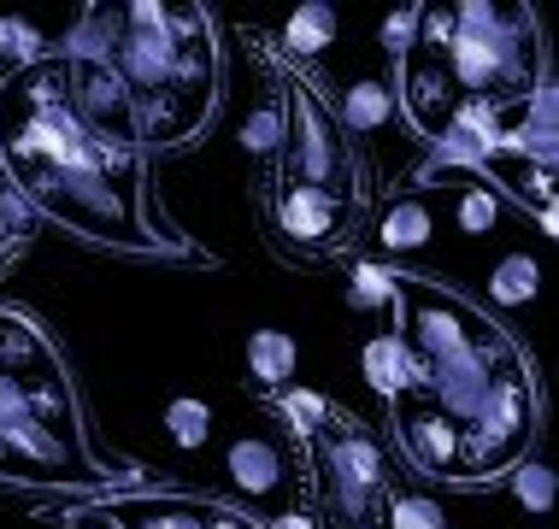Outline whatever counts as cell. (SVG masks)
<instances>
[{"instance_id":"1","label":"cell","mask_w":559,"mask_h":529,"mask_svg":"<svg viewBox=\"0 0 559 529\" xmlns=\"http://www.w3.org/2000/svg\"><path fill=\"white\" fill-rule=\"evenodd\" d=\"M0 177L36 218L135 260L206 253L165 224L124 88L95 48L88 12L59 48L0 71Z\"/></svg>"},{"instance_id":"2","label":"cell","mask_w":559,"mask_h":529,"mask_svg":"<svg viewBox=\"0 0 559 529\" xmlns=\"http://www.w3.org/2000/svg\"><path fill=\"white\" fill-rule=\"evenodd\" d=\"M395 317L406 388L389 400V435L401 459L448 489L512 477L542 435V383L524 341L425 270H395Z\"/></svg>"},{"instance_id":"3","label":"cell","mask_w":559,"mask_h":529,"mask_svg":"<svg viewBox=\"0 0 559 529\" xmlns=\"http://www.w3.org/2000/svg\"><path fill=\"white\" fill-rule=\"evenodd\" d=\"M548 88V48L524 0H448L425 7L395 59V100L436 165L472 171L477 154L507 142Z\"/></svg>"},{"instance_id":"4","label":"cell","mask_w":559,"mask_h":529,"mask_svg":"<svg viewBox=\"0 0 559 529\" xmlns=\"http://www.w3.org/2000/svg\"><path fill=\"white\" fill-rule=\"evenodd\" d=\"M248 48L265 65L271 100H277V147L253 177V201H260L271 248L307 265L347 260L371 224V194H377L366 147L342 130L324 88L295 59L277 53V41L248 29Z\"/></svg>"},{"instance_id":"5","label":"cell","mask_w":559,"mask_h":529,"mask_svg":"<svg viewBox=\"0 0 559 529\" xmlns=\"http://www.w3.org/2000/svg\"><path fill=\"white\" fill-rule=\"evenodd\" d=\"M0 482L59 501H107L147 489V471L95 447L53 329L7 300H0Z\"/></svg>"},{"instance_id":"6","label":"cell","mask_w":559,"mask_h":529,"mask_svg":"<svg viewBox=\"0 0 559 529\" xmlns=\"http://www.w3.org/2000/svg\"><path fill=\"white\" fill-rule=\"evenodd\" d=\"M88 24L147 154H177L201 142L224 95L213 12L194 0H124V7H88Z\"/></svg>"},{"instance_id":"7","label":"cell","mask_w":559,"mask_h":529,"mask_svg":"<svg viewBox=\"0 0 559 529\" xmlns=\"http://www.w3.org/2000/svg\"><path fill=\"white\" fill-rule=\"evenodd\" d=\"M300 494H307L300 512L312 518V529H389L401 489L383 435L347 406H330L300 435Z\"/></svg>"},{"instance_id":"8","label":"cell","mask_w":559,"mask_h":529,"mask_svg":"<svg viewBox=\"0 0 559 529\" xmlns=\"http://www.w3.org/2000/svg\"><path fill=\"white\" fill-rule=\"evenodd\" d=\"M41 518H59L66 529H265L253 512H241L230 501L154 489V482L130 494H107V501H83L71 512H41Z\"/></svg>"},{"instance_id":"9","label":"cell","mask_w":559,"mask_h":529,"mask_svg":"<svg viewBox=\"0 0 559 529\" xmlns=\"http://www.w3.org/2000/svg\"><path fill=\"white\" fill-rule=\"evenodd\" d=\"M472 177H483L489 189L501 183L519 206H531L542 236L559 230V212H554V83L536 95L531 118L507 142H495L489 154L472 159Z\"/></svg>"},{"instance_id":"10","label":"cell","mask_w":559,"mask_h":529,"mask_svg":"<svg viewBox=\"0 0 559 529\" xmlns=\"http://www.w3.org/2000/svg\"><path fill=\"white\" fill-rule=\"evenodd\" d=\"M295 365H300V347L289 329H253L248 336V388H260L265 400L295 388Z\"/></svg>"},{"instance_id":"11","label":"cell","mask_w":559,"mask_h":529,"mask_svg":"<svg viewBox=\"0 0 559 529\" xmlns=\"http://www.w3.org/2000/svg\"><path fill=\"white\" fill-rule=\"evenodd\" d=\"M230 477L241 482V501H277L283 494V477H289V465H283V453L260 442V435H248V442L230 447Z\"/></svg>"},{"instance_id":"12","label":"cell","mask_w":559,"mask_h":529,"mask_svg":"<svg viewBox=\"0 0 559 529\" xmlns=\"http://www.w3.org/2000/svg\"><path fill=\"white\" fill-rule=\"evenodd\" d=\"M430 230H436V212H430L425 194H413V189L395 194V201L383 206V224H377V236H383V248H389V253H413V248H425Z\"/></svg>"},{"instance_id":"13","label":"cell","mask_w":559,"mask_h":529,"mask_svg":"<svg viewBox=\"0 0 559 529\" xmlns=\"http://www.w3.org/2000/svg\"><path fill=\"white\" fill-rule=\"evenodd\" d=\"M277 41V53L283 59H312V53H324L330 41H336V7H324V0H307L300 12H289V24H283V36H271Z\"/></svg>"},{"instance_id":"14","label":"cell","mask_w":559,"mask_h":529,"mask_svg":"<svg viewBox=\"0 0 559 529\" xmlns=\"http://www.w3.org/2000/svg\"><path fill=\"white\" fill-rule=\"evenodd\" d=\"M453 171H460V165H453ZM448 194H453V230H465V236H489L495 230V218H501V194L483 183V177L460 171L448 183Z\"/></svg>"},{"instance_id":"15","label":"cell","mask_w":559,"mask_h":529,"mask_svg":"<svg viewBox=\"0 0 559 529\" xmlns=\"http://www.w3.org/2000/svg\"><path fill=\"white\" fill-rule=\"evenodd\" d=\"M359 371H366L371 395L383 400V406L401 395V388H406V347H401L395 329H389V336H371V341H366V353H359Z\"/></svg>"},{"instance_id":"16","label":"cell","mask_w":559,"mask_h":529,"mask_svg":"<svg viewBox=\"0 0 559 529\" xmlns=\"http://www.w3.org/2000/svg\"><path fill=\"white\" fill-rule=\"evenodd\" d=\"M389 112H395V95H389L383 83H354L342 95V106H336V118H342V130L354 135H366V130H383L389 124Z\"/></svg>"},{"instance_id":"17","label":"cell","mask_w":559,"mask_h":529,"mask_svg":"<svg viewBox=\"0 0 559 529\" xmlns=\"http://www.w3.org/2000/svg\"><path fill=\"white\" fill-rule=\"evenodd\" d=\"M347 306L354 312H395V270L377 260H354L347 270Z\"/></svg>"},{"instance_id":"18","label":"cell","mask_w":559,"mask_h":529,"mask_svg":"<svg viewBox=\"0 0 559 529\" xmlns=\"http://www.w3.org/2000/svg\"><path fill=\"white\" fill-rule=\"evenodd\" d=\"M165 430H171V442L194 453V447H206V435H213V412H206V400H171L165 406Z\"/></svg>"},{"instance_id":"19","label":"cell","mask_w":559,"mask_h":529,"mask_svg":"<svg viewBox=\"0 0 559 529\" xmlns=\"http://www.w3.org/2000/svg\"><path fill=\"white\" fill-rule=\"evenodd\" d=\"M265 406H271V412H277L283 423H289V435H295V442H300V435H307V430H312V423H319L324 412H330V400L319 395V388H283V395H271Z\"/></svg>"},{"instance_id":"20","label":"cell","mask_w":559,"mask_h":529,"mask_svg":"<svg viewBox=\"0 0 559 529\" xmlns=\"http://www.w3.org/2000/svg\"><path fill=\"white\" fill-rule=\"evenodd\" d=\"M507 482H512V494H519V506H524V512H554V494H559V482H554V471H548V465L524 459V465H519V471H512Z\"/></svg>"},{"instance_id":"21","label":"cell","mask_w":559,"mask_h":529,"mask_svg":"<svg viewBox=\"0 0 559 529\" xmlns=\"http://www.w3.org/2000/svg\"><path fill=\"white\" fill-rule=\"evenodd\" d=\"M495 300H501V306H524V300L536 294V260H524V253H512V260H501L495 265Z\"/></svg>"},{"instance_id":"22","label":"cell","mask_w":559,"mask_h":529,"mask_svg":"<svg viewBox=\"0 0 559 529\" xmlns=\"http://www.w3.org/2000/svg\"><path fill=\"white\" fill-rule=\"evenodd\" d=\"M41 53H48V41H41L36 24L0 19V59H7V71H12V65H29V59H41Z\"/></svg>"},{"instance_id":"23","label":"cell","mask_w":559,"mask_h":529,"mask_svg":"<svg viewBox=\"0 0 559 529\" xmlns=\"http://www.w3.org/2000/svg\"><path fill=\"white\" fill-rule=\"evenodd\" d=\"M241 147H248L253 159H271V147H277V100H265V106H253V118H248V130H241Z\"/></svg>"},{"instance_id":"24","label":"cell","mask_w":559,"mask_h":529,"mask_svg":"<svg viewBox=\"0 0 559 529\" xmlns=\"http://www.w3.org/2000/svg\"><path fill=\"white\" fill-rule=\"evenodd\" d=\"M389 529H448L442 506L436 501H418V494H401L395 512H389Z\"/></svg>"},{"instance_id":"25","label":"cell","mask_w":559,"mask_h":529,"mask_svg":"<svg viewBox=\"0 0 559 529\" xmlns=\"http://www.w3.org/2000/svg\"><path fill=\"white\" fill-rule=\"evenodd\" d=\"M29 224H36V212H29L24 201H19V194H0V236H7V241H24L29 236Z\"/></svg>"},{"instance_id":"26","label":"cell","mask_w":559,"mask_h":529,"mask_svg":"<svg viewBox=\"0 0 559 529\" xmlns=\"http://www.w3.org/2000/svg\"><path fill=\"white\" fill-rule=\"evenodd\" d=\"M418 12H425V7H401L395 19L383 24V48L395 53V59L406 53V41H413V29H418Z\"/></svg>"},{"instance_id":"27","label":"cell","mask_w":559,"mask_h":529,"mask_svg":"<svg viewBox=\"0 0 559 529\" xmlns=\"http://www.w3.org/2000/svg\"><path fill=\"white\" fill-rule=\"evenodd\" d=\"M265 529H312V518H307V512H283V518L265 524Z\"/></svg>"},{"instance_id":"28","label":"cell","mask_w":559,"mask_h":529,"mask_svg":"<svg viewBox=\"0 0 559 529\" xmlns=\"http://www.w3.org/2000/svg\"><path fill=\"white\" fill-rule=\"evenodd\" d=\"M12 260H19V241H7V236H0V270H7Z\"/></svg>"}]
</instances>
